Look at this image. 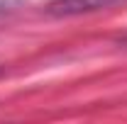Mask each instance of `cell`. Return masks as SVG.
Instances as JSON below:
<instances>
[{
    "instance_id": "cell-2",
    "label": "cell",
    "mask_w": 127,
    "mask_h": 124,
    "mask_svg": "<svg viewBox=\"0 0 127 124\" xmlns=\"http://www.w3.org/2000/svg\"><path fill=\"white\" fill-rule=\"evenodd\" d=\"M22 7H25V0H0V20L15 15L17 10H22Z\"/></svg>"
},
{
    "instance_id": "cell-1",
    "label": "cell",
    "mask_w": 127,
    "mask_h": 124,
    "mask_svg": "<svg viewBox=\"0 0 127 124\" xmlns=\"http://www.w3.org/2000/svg\"><path fill=\"white\" fill-rule=\"evenodd\" d=\"M117 2H125V0H54L47 7V12L54 17H76V15H88V12L112 7Z\"/></svg>"
}]
</instances>
